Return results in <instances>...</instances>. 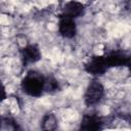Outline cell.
I'll return each instance as SVG.
<instances>
[{"mask_svg":"<svg viewBox=\"0 0 131 131\" xmlns=\"http://www.w3.org/2000/svg\"><path fill=\"white\" fill-rule=\"evenodd\" d=\"M21 88L30 96L38 97L44 91V77L36 72H30L21 81Z\"/></svg>","mask_w":131,"mask_h":131,"instance_id":"obj_1","label":"cell"},{"mask_svg":"<svg viewBox=\"0 0 131 131\" xmlns=\"http://www.w3.org/2000/svg\"><path fill=\"white\" fill-rule=\"evenodd\" d=\"M103 94H104V88L103 86L98 82V81H92L87 90H86V93H85V103L86 105L88 106H91V105H94L96 103H98L101 98L103 97Z\"/></svg>","mask_w":131,"mask_h":131,"instance_id":"obj_2","label":"cell"},{"mask_svg":"<svg viewBox=\"0 0 131 131\" xmlns=\"http://www.w3.org/2000/svg\"><path fill=\"white\" fill-rule=\"evenodd\" d=\"M108 70L107 63L105 61V57L103 56H93L88 62L85 63V71L93 76H99L104 74Z\"/></svg>","mask_w":131,"mask_h":131,"instance_id":"obj_3","label":"cell"},{"mask_svg":"<svg viewBox=\"0 0 131 131\" xmlns=\"http://www.w3.org/2000/svg\"><path fill=\"white\" fill-rule=\"evenodd\" d=\"M108 69L113 67H129L130 56L122 51H112L104 55Z\"/></svg>","mask_w":131,"mask_h":131,"instance_id":"obj_4","label":"cell"},{"mask_svg":"<svg viewBox=\"0 0 131 131\" xmlns=\"http://www.w3.org/2000/svg\"><path fill=\"white\" fill-rule=\"evenodd\" d=\"M23 62L25 66L34 63L41 58V52L37 45H28L21 51Z\"/></svg>","mask_w":131,"mask_h":131,"instance_id":"obj_7","label":"cell"},{"mask_svg":"<svg viewBox=\"0 0 131 131\" xmlns=\"http://www.w3.org/2000/svg\"><path fill=\"white\" fill-rule=\"evenodd\" d=\"M1 125H2V119L0 118V130H1Z\"/></svg>","mask_w":131,"mask_h":131,"instance_id":"obj_12","label":"cell"},{"mask_svg":"<svg viewBox=\"0 0 131 131\" xmlns=\"http://www.w3.org/2000/svg\"><path fill=\"white\" fill-rule=\"evenodd\" d=\"M6 98V92H5V88L3 86V84L0 82V102L3 101Z\"/></svg>","mask_w":131,"mask_h":131,"instance_id":"obj_11","label":"cell"},{"mask_svg":"<svg viewBox=\"0 0 131 131\" xmlns=\"http://www.w3.org/2000/svg\"><path fill=\"white\" fill-rule=\"evenodd\" d=\"M83 12H84V5L82 3L77 2V1H70L66 3L62 14L74 19L80 16L81 14H83Z\"/></svg>","mask_w":131,"mask_h":131,"instance_id":"obj_8","label":"cell"},{"mask_svg":"<svg viewBox=\"0 0 131 131\" xmlns=\"http://www.w3.org/2000/svg\"><path fill=\"white\" fill-rule=\"evenodd\" d=\"M57 128V118L54 114L48 113L46 114L41 123V129L42 131H55Z\"/></svg>","mask_w":131,"mask_h":131,"instance_id":"obj_9","label":"cell"},{"mask_svg":"<svg viewBox=\"0 0 131 131\" xmlns=\"http://www.w3.org/2000/svg\"><path fill=\"white\" fill-rule=\"evenodd\" d=\"M58 89H59L58 82L54 78H52V77L44 78V91L51 93V92L57 91Z\"/></svg>","mask_w":131,"mask_h":131,"instance_id":"obj_10","label":"cell"},{"mask_svg":"<svg viewBox=\"0 0 131 131\" xmlns=\"http://www.w3.org/2000/svg\"><path fill=\"white\" fill-rule=\"evenodd\" d=\"M102 121L96 115H85L82 119L80 131H100L102 128Z\"/></svg>","mask_w":131,"mask_h":131,"instance_id":"obj_6","label":"cell"},{"mask_svg":"<svg viewBox=\"0 0 131 131\" xmlns=\"http://www.w3.org/2000/svg\"><path fill=\"white\" fill-rule=\"evenodd\" d=\"M58 31L62 37L69 38V39L73 38L77 32V28H76V24L74 19L63 14H60L59 23H58Z\"/></svg>","mask_w":131,"mask_h":131,"instance_id":"obj_5","label":"cell"}]
</instances>
